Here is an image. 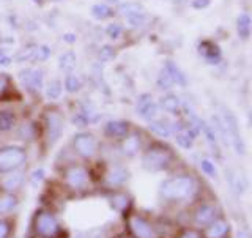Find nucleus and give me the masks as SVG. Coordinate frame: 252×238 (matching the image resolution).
<instances>
[{
    "label": "nucleus",
    "mask_w": 252,
    "mask_h": 238,
    "mask_svg": "<svg viewBox=\"0 0 252 238\" xmlns=\"http://www.w3.org/2000/svg\"><path fill=\"white\" fill-rule=\"evenodd\" d=\"M195 193V183L189 175H180L162 181L161 196L167 201H186Z\"/></svg>",
    "instance_id": "nucleus-1"
},
{
    "label": "nucleus",
    "mask_w": 252,
    "mask_h": 238,
    "mask_svg": "<svg viewBox=\"0 0 252 238\" xmlns=\"http://www.w3.org/2000/svg\"><path fill=\"white\" fill-rule=\"evenodd\" d=\"M173 160V155L172 152L164 145H153L150 147L144 158H142V164L144 168L150 172H158V170H164L167 169L170 163Z\"/></svg>",
    "instance_id": "nucleus-2"
},
{
    "label": "nucleus",
    "mask_w": 252,
    "mask_h": 238,
    "mask_svg": "<svg viewBox=\"0 0 252 238\" xmlns=\"http://www.w3.org/2000/svg\"><path fill=\"white\" fill-rule=\"evenodd\" d=\"M220 120H222L224 126H225V131L228 134V142L230 145L233 147V150L238 155H246V145H244V140L243 136L240 133V123L236 120L235 114L232 112L230 109L222 107L220 109Z\"/></svg>",
    "instance_id": "nucleus-3"
},
{
    "label": "nucleus",
    "mask_w": 252,
    "mask_h": 238,
    "mask_svg": "<svg viewBox=\"0 0 252 238\" xmlns=\"http://www.w3.org/2000/svg\"><path fill=\"white\" fill-rule=\"evenodd\" d=\"M27 153L22 147H3L0 148V172H13L19 169L21 166L26 163Z\"/></svg>",
    "instance_id": "nucleus-4"
},
{
    "label": "nucleus",
    "mask_w": 252,
    "mask_h": 238,
    "mask_svg": "<svg viewBox=\"0 0 252 238\" xmlns=\"http://www.w3.org/2000/svg\"><path fill=\"white\" fill-rule=\"evenodd\" d=\"M120 13L131 27H140L148 21L147 10L137 2H125L120 5Z\"/></svg>",
    "instance_id": "nucleus-5"
},
{
    "label": "nucleus",
    "mask_w": 252,
    "mask_h": 238,
    "mask_svg": "<svg viewBox=\"0 0 252 238\" xmlns=\"http://www.w3.org/2000/svg\"><path fill=\"white\" fill-rule=\"evenodd\" d=\"M74 148L82 158H92L98 152V140L93 134L79 133L74 136Z\"/></svg>",
    "instance_id": "nucleus-6"
},
{
    "label": "nucleus",
    "mask_w": 252,
    "mask_h": 238,
    "mask_svg": "<svg viewBox=\"0 0 252 238\" xmlns=\"http://www.w3.org/2000/svg\"><path fill=\"white\" fill-rule=\"evenodd\" d=\"M35 229L36 232L41 235V237H46V238H52L59 234V223L57 219H55L51 213L47 211H43L39 213L35 219Z\"/></svg>",
    "instance_id": "nucleus-7"
},
{
    "label": "nucleus",
    "mask_w": 252,
    "mask_h": 238,
    "mask_svg": "<svg viewBox=\"0 0 252 238\" xmlns=\"http://www.w3.org/2000/svg\"><path fill=\"white\" fill-rule=\"evenodd\" d=\"M19 81L30 92H39L43 89L44 71L43 69H22L19 73Z\"/></svg>",
    "instance_id": "nucleus-8"
},
{
    "label": "nucleus",
    "mask_w": 252,
    "mask_h": 238,
    "mask_svg": "<svg viewBox=\"0 0 252 238\" xmlns=\"http://www.w3.org/2000/svg\"><path fill=\"white\" fill-rule=\"evenodd\" d=\"M136 109H137V114L142 118H144V120H147V122L155 120V118L158 117V112H159L156 101L153 100V97L150 93L140 95V97L137 98Z\"/></svg>",
    "instance_id": "nucleus-9"
},
{
    "label": "nucleus",
    "mask_w": 252,
    "mask_h": 238,
    "mask_svg": "<svg viewBox=\"0 0 252 238\" xmlns=\"http://www.w3.org/2000/svg\"><path fill=\"white\" fill-rule=\"evenodd\" d=\"M46 125H47V140L54 145L63 133V118L57 110H51L46 115Z\"/></svg>",
    "instance_id": "nucleus-10"
},
{
    "label": "nucleus",
    "mask_w": 252,
    "mask_h": 238,
    "mask_svg": "<svg viewBox=\"0 0 252 238\" xmlns=\"http://www.w3.org/2000/svg\"><path fill=\"white\" fill-rule=\"evenodd\" d=\"M65 180L69 188L73 189H82L87 186V181H89V173L84 168H79V166H73L69 168L65 173Z\"/></svg>",
    "instance_id": "nucleus-11"
},
{
    "label": "nucleus",
    "mask_w": 252,
    "mask_h": 238,
    "mask_svg": "<svg viewBox=\"0 0 252 238\" xmlns=\"http://www.w3.org/2000/svg\"><path fill=\"white\" fill-rule=\"evenodd\" d=\"M129 227H131L132 234L137 238H155L156 237L153 227L140 216H131L129 218Z\"/></svg>",
    "instance_id": "nucleus-12"
},
{
    "label": "nucleus",
    "mask_w": 252,
    "mask_h": 238,
    "mask_svg": "<svg viewBox=\"0 0 252 238\" xmlns=\"http://www.w3.org/2000/svg\"><path fill=\"white\" fill-rule=\"evenodd\" d=\"M199 52L203 55L205 60L211 63V65H216L220 60V49H219V46L213 41H202L199 44Z\"/></svg>",
    "instance_id": "nucleus-13"
},
{
    "label": "nucleus",
    "mask_w": 252,
    "mask_h": 238,
    "mask_svg": "<svg viewBox=\"0 0 252 238\" xmlns=\"http://www.w3.org/2000/svg\"><path fill=\"white\" fill-rule=\"evenodd\" d=\"M126 180H128V172H126V169L122 168V166H114V168H110V170L106 175V181L110 186H120Z\"/></svg>",
    "instance_id": "nucleus-14"
},
{
    "label": "nucleus",
    "mask_w": 252,
    "mask_h": 238,
    "mask_svg": "<svg viewBox=\"0 0 252 238\" xmlns=\"http://www.w3.org/2000/svg\"><path fill=\"white\" fill-rule=\"evenodd\" d=\"M164 71L170 76V79L173 81V84H178L181 87H186L188 81H186V76L185 73L181 71V68L177 65V63H173L170 60L165 62V65H164Z\"/></svg>",
    "instance_id": "nucleus-15"
},
{
    "label": "nucleus",
    "mask_w": 252,
    "mask_h": 238,
    "mask_svg": "<svg viewBox=\"0 0 252 238\" xmlns=\"http://www.w3.org/2000/svg\"><path fill=\"white\" fill-rule=\"evenodd\" d=\"M216 216V208L213 205H202L195 211V223L200 226H208L210 223L215 221Z\"/></svg>",
    "instance_id": "nucleus-16"
},
{
    "label": "nucleus",
    "mask_w": 252,
    "mask_h": 238,
    "mask_svg": "<svg viewBox=\"0 0 252 238\" xmlns=\"http://www.w3.org/2000/svg\"><path fill=\"white\" fill-rule=\"evenodd\" d=\"M129 131V126L122 120H110L106 125V134L112 137H125Z\"/></svg>",
    "instance_id": "nucleus-17"
},
{
    "label": "nucleus",
    "mask_w": 252,
    "mask_h": 238,
    "mask_svg": "<svg viewBox=\"0 0 252 238\" xmlns=\"http://www.w3.org/2000/svg\"><path fill=\"white\" fill-rule=\"evenodd\" d=\"M210 227L207 229V237L208 238H222L228 232V223L224 219L213 221L208 224Z\"/></svg>",
    "instance_id": "nucleus-18"
},
{
    "label": "nucleus",
    "mask_w": 252,
    "mask_h": 238,
    "mask_svg": "<svg viewBox=\"0 0 252 238\" xmlns=\"http://www.w3.org/2000/svg\"><path fill=\"white\" fill-rule=\"evenodd\" d=\"M148 128L152 133H155L159 137H169L172 134V125L167 120H152L148 125Z\"/></svg>",
    "instance_id": "nucleus-19"
},
{
    "label": "nucleus",
    "mask_w": 252,
    "mask_h": 238,
    "mask_svg": "<svg viewBox=\"0 0 252 238\" xmlns=\"http://www.w3.org/2000/svg\"><path fill=\"white\" fill-rule=\"evenodd\" d=\"M228 181H230V186L235 193H244L248 188V183H246V178L243 177V173L240 170H230L228 172Z\"/></svg>",
    "instance_id": "nucleus-20"
},
{
    "label": "nucleus",
    "mask_w": 252,
    "mask_h": 238,
    "mask_svg": "<svg viewBox=\"0 0 252 238\" xmlns=\"http://www.w3.org/2000/svg\"><path fill=\"white\" fill-rule=\"evenodd\" d=\"M22 181H24V172H21V170H13L11 175H8L3 180L2 185H3V188L6 189L8 193H13V191H16V189L21 188Z\"/></svg>",
    "instance_id": "nucleus-21"
},
{
    "label": "nucleus",
    "mask_w": 252,
    "mask_h": 238,
    "mask_svg": "<svg viewBox=\"0 0 252 238\" xmlns=\"http://www.w3.org/2000/svg\"><path fill=\"white\" fill-rule=\"evenodd\" d=\"M139 148H140V137L137 136V134H131V136H128V137L123 140L122 150H123L125 155L134 156V155L139 152Z\"/></svg>",
    "instance_id": "nucleus-22"
},
{
    "label": "nucleus",
    "mask_w": 252,
    "mask_h": 238,
    "mask_svg": "<svg viewBox=\"0 0 252 238\" xmlns=\"http://www.w3.org/2000/svg\"><path fill=\"white\" fill-rule=\"evenodd\" d=\"M236 32H238L240 38L243 39H248L251 36V18L249 14L243 13L238 21H236Z\"/></svg>",
    "instance_id": "nucleus-23"
},
{
    "label": "nucleus",
    "mask_w": 252,
    "mask_h": 238,
    "mask_svg": "<svg viewBox=\"0 0 252 238\" xmlns=\"http://www.w3.org/2000/svg\"><path fill=\"white\" fill-rule=\"evenodd\" d=\"M76 63H77L76 54L71 51L62 54L59 57V67H60V69L66 71V73H71V71L76 68Z\"/></svg>",
    "instance_id": "nucleus-24"
},
{
    "label": "nucleus",
    "mask_w": 252,
    "mask_h": 238,
    "mask_svg": "<svg viewBox=\"0 0 252 238\" xmlns=\"http://www.w3.org/2000/svg\"><path fill=\"white\" fill-rule=\"evenodd\" d=\"M161 106L164 110H167V112L170 114H178L180 112V100L177 95H165V97H162L161 100Z\"/></svg>",
    "instance_id": "nucleus-25"
},
{
    "label": "nucleus",
    "mask_w": 252,
    "mask_h": 238,
    "mask_svg": "<svg viewBox=\"0 0 252 238\" xmlns=\"http://www.w3.org/2000/svg\"><path fill=\"white\" fill-rule=\"evenodd\" d=\"M92 16L98 21H104V19L112 18L114 11H112V8H109L104 3H96V5L92 6Z\"/></svg>",
    "instance_id": "nucleus-26"
},
{
    "label": "nucleus",
    "mask_w": 252,
    "mask_h": 238,
    "mask_svg": "<svg viewBox=\"0 0 252 238\" xmlns=\"http://www.w3.org/2000/svg\"><path fill=\"white\" fill-rule=\"evenodd\" d=\"M16 205H18V199L11 193H6L3 196H0V215L10 213Z\"/></svg>",
    "instance_id": "nucleus-27"
},
{
    "label": "nucleus",
    "mask_w": 252,
    "mask_h": 238,
    "mask_svg": "<svg viewBox=\"0 0 252 238\" xmlns=\"http://www.w3.org/2000/svg\"><path fill=\"white\" fill-rule=\"evenodd\" d=\"M110 202H112V207L118 211H126L129 207V197L125 193H115L112 197H110Z\"/></svg>",
    "instance_id": "nucleus-28"
},
{
    "label": "nucleus",
    "mask_w": 252,
    "mask_h": 238,
    "mask_svg": "<svg viewBox=\"0 0 252 238\" xmlns=\"http://www.w3.org/2000/svg\"><path fill=\"white\" fill-rule=\"evenodd\" d=\"M14 114L10 112V110H0V133L10 131L14 126Z\"/></svg>",
    "instance_id": "nucleus-29"
},
{
    "label": "nucleus",
    "mask_w": 252,
    "mask_h": 238,
    "mask_svg": "<svg viewBox=\"0 0 252 238\" xmlns=\"http://www.w3.org/2000/svg\"><path fill=\"white\" fill-rule=\"evenodd\" d=\"M36 44H29L26 46L24 49H21L18 52V55H16V60H18L19 63H24V62H33L35 59V52H36Z\"/></svg>",
    "instance_id": "nucleus-30"
},
{
    "label": "nucleus",
    "mask_w": 252,
    "mask_h": 238,
    "mask_svg": "<svg viewBox=\"0 0 252 238\" xmlns=\"http://www.w3.org/2000/svg\"><path fill=\"white\" fill-rule=\"evenodd\" d=\"M65 89L66 92L69 93H76L82 89V81H81V77L73 74V73H69L65 79Z\"/></svg>",
    "instance_id": "nucleus-31"
},
{
    "label": "nucleus",
    "mask_w": 252,
    "mask_h": 238,
    "mask_svg": "<svg viewBox=\"0 0 252 238\" xmlns=\"http://www.w3.org/2000/svg\"><path fill=\"white\" fill-rule=\"evenodd\" d=\"M62 89H63L62 82L57 81V79H54V81H51L46 87V97L49 100H57L62 95Z\"/></svg>",
    "instance_id": "nucleus-32"
},
{
    "label": "nucleus",
    "mask_w": 252,
    "mask_h": 238,
    "mask_svg": "<svg viewBox=\"0 0 252 238\" xmlns=\"http://www.w3.org/2000/svg\"><path fill=\"white\" fill-rule=\"evenodd\" d=\"M156 84H158V87H159L161 90H169L170 87L173 85V81L170 79V76L162 69L159 73V76H158V82Z\"/></svg>",
    "instance_id": "nucleus-33"
},
{
    "label": "nucleus",
    "mask_w": 252,
    "mask_h": 238,
    "mask_svg": "<svg viewBox=\"0 0 252 238\" xmlns=\"http://www.w3.org/2000/svg\"><path fill=\"white\" fill-rule=\"evenodd\" d=\"M200 168H202V170L207 173L208 177H211V178H218V170H216V168H215V164H213L210 160H202L200 161Z\"/></svg>",
    "instance_id": "nucleus-34"
},
{
    "label": "nucleus",
    "mask_w": 252,
    "mask_h": 238,
    "mask_svg": "<svg viewBox=\"0 0 252 238\" xmlns=\"http://www.w3.org/2000/svg\"><path fill=\"white\" fill-rule=\"evenodd\" d=\"M98 55H99V59L102 62H109V60H112L115 57V51H114L112 46H102L99 49V52H98Z\"/></svg>",
    "instance_id": "nucleus-35"
},
{
    "label": "nucleus",
    "mask_w": 252,
    "mask_h": 238,
    "mask_svg": "<svg viewBox=\"0 0 252 238\" xmlns=\"http://www.w3.org/2000/svg\"><path fill=\"white\" fill-rule=\"evenodd\" d=\"M49 54H51V49L47 46H38L33 62H44L47 57H49Z\"/></svg>",
    "instance_id": "nucleus-36"
},
{
    "label": "nucleus",
    "mask_w": 252,
    "mask_h": 238,
    "mask_svg": "<svg viewBox=\"0 0 252 238\" xmlns=\"http://www.w3.org/2000/svg\"><path fill=\"white\" fill-rule=\"evenodd\" d=\"M106 34H107L109 38L117 39L118 36L122 35V26H120V24H110V26H107V29H106Z\"/></svg>",
    "instance_id": "nucleus-37"
},
{
    "label": "nucleus",
    "mask_w": 252,
    "mask_h": 238,
    "mask_svg": "<svg viewBox=\"0 0 252 238\" xmlns=\"http://www.w3.org/2000/svg\"><path fill=\"white\" fill-rule=\"evenodd\" d=\"M43 178H44V170H43V169H36V170H33V173H32V177H30V183H32V186L36 188V186L43 181Z\"/></svg>",
    "instance_id": "nucleus-38"
},
{
    "label": "nucleus",
    "mask_w": 252,
    "mask_h": 238,
    "mask_svg": "<svg viewBox=\"0 0 252 238\" xmlns=\"http://www.w3.org/2000/svg\"><path fill=\"white\" fill-rule=\"evenodd\" d=\"M211 0H192L191 2V6L195 8V10H203V8L210 6Z\"/></svg>",
    "instance_id": "nucleus-39"
},
{
    "label": "nucleus",
    "mask_w": 252,
    "mask_h": 238,
    "mask_svg": "<svg viewBox=\"0 0 252 238\" xmlns=\"http://www.w3.org/2000/svg\"><path fill=\"white\" fill-rule=\"evenodd\" d=\"M8 234H10V224L6 221L0 219V238H6Z\"/></svg>",
    "instance_id": "nucleus-40"
},
{
    "label": "nucleus",
    "mask_w": 252,
    "mask_h": 238,
    "mask_svg": "<svg viewBox=\"0 0 252 238\" xmlns=\"http://www.w3.org/2000/svg\"><path fill=\"white\" fill-rule=\"evenodd\" d=\"M180 238H202V234L197 232V231H192V229H191V231H186Z\"/></svg>",
    "instance_id": "nucleus-41"
},
{
    "label": "nucleus",
    "mask_w": 252,
    "mask_h": 238,
    "mask_svg": "<svg viewBox=\"0 0 252 238\" xmlns=\"http://www.w3.org/2000/svg\"><path fill=\"white\" fill-rule=\"evenodd\" d=\"M11 63V59L8 57V55L0 49V65H3V67H8Z\"/></svg>",
    "instance_id": "nucleus-42"
},
{
    "label": "nucleus",
    "mask_w": 252,
    "mask_h": 238,
    "mask_svg": "<svg viewBox=\"0 0 252 238\" xmlns=\"http://www.w3.org/2000/svg\"><path fill=\"white\" fill-rule=\"evenodd\" d=\"M76 39H77V36L74 34H65V35H63V41L68 43V44L76 43Z\"/></svg>",
    "instance_id": "nucleus-43"
},
{
    "label": "nucleus",
    "mask_w": 252,
    "mask_h": 238,
    "mask_svg": "<svg viewBox=\"0 0 252 238\" xmlns=\"http://www.w3.org/2000/svg\"><path fill=\"white\" fill-rule=\"evenodd\" d=\"M6 84H8L6 77L3 74H0V95H2L6 90Z\"/></svg>",
    "instance_id": "nucleus-44"
},
{
    "label": "nucleus",
    "mask_w": 252,
    "mask_h": 238,
    "mask_svg": "<svg viewBox=\"0 0 252 238\" xmlns=\"http://www.w3.org/2000/svg\"><path fill=\"white\" fill-rule=\"evenodd\" d=\"M236 238H249V234L246 231H238V234H236Z\"/></svg>",
    "instance_id": "nucleus-45"
},
{
    "label": "nucleus",
    "mask_w": 252,
    "mask_h": 238,
    "mask_svg": "<svg viewBox=\"0 0 252 238\" xmlns=\"http://www.w3.org/2000/svg\"><path fill=\"white\" fill-rule=\"evenodd\" d=\"M33 2H35V3H39V5H41V3H43V0H33Z\"/></svg>",
    "instance_id": "nucleus-46"
},
{
    "label": "nucleus",
    "mask_w": 252,
    "mask_h": 238,
    "mask_svg": "<svg viewBox=\"0 0 252 238\" xmlns=\"http://www.w3.org/2000/svg\"><path fill=\"white\" fill-rule=\"evenodd\" d=\"M54 2H59V0H54Z\"/></svg>",
    "instance_id": "nucleus-47"
}]
</instances>
